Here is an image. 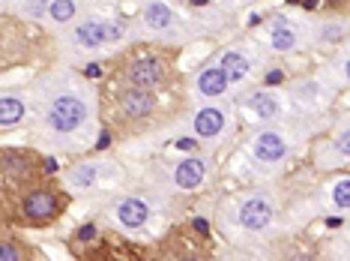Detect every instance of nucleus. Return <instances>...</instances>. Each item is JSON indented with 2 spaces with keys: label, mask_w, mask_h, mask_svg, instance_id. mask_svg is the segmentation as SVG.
Wrapping results in <instances>:
<instances>
[{
  "label": "nucleus",
  "mask_w": 350,
  "mask_h": 261,
  "mask_svg": "<svg viewBox=\"0 0 350 261\" xmlns=\"http://www.w3.org/2000/svg\"><path fill=\"white\" fill-rule=\"evenodd\" d=\"M33 136L49 150H81L96 136L99 93L72 69H51L30 87Z\"/></svg>",
  "instance_id": "f257e3e1"
},
{
  "label": "nucleus",
  "mask_w": 350,
  "mask_h": 261,
  "mask_svg": "<svg viewBox=\"0 0 350 261\" xmlns=\"http://www.w3.org/2000/svg\"><path fill=\"white\" fill-rule=\"evenodd\" d=\"M293 150H297V141L288 129H282V126H260V129H254L249 141H245V153H249V160L258 165V169H267L273 171L278 165H284L293 156Z\"/></svg>",
  "instance_id": "f03ea898"
},
{
  "label": "nucleus",
  "mask_w": 350,
  "mask_h": 261,
  "mask_svg": "<svg viewBox=\"0 0 350 261\" xmlns=\"http://www.w3.org/2000/svg\"><path fill=\"white\" fill-rule=\"evenodd\" d=\"M234 129H237V117L225 99L201 102L192 112V136H195V141H201V145L210 150H216L225 145V141L234 138Z\"/></svg>",
  "instance_id": "7ed1b4c3"
},
{
  "label": "nucleus",
  "mask_w": 350,
  "mask_h": 261,
  "mask_svg": "<svg viewBox=\"0 0 350 261\" xmlns=\"http://www.w3.org/2000/svg\"><path fill=\"white\" fill-rule=\"evenodd\" d=\"M138 27L150 36L162 39V42H186V39H192V30H189V25L180 18V12L168 0H141Z\"/></svg>",
  "instance_id": "20e7f679"
},
{
  "label": "nucleus",
  "mask_w": 350,
  "mask_h": 261,
  "mask_svg": "<svg viewBox=\"0 0 350 261\" xmlns=\"http://www.w3.org/2000/svg\"><path fill=\"white\" fill-rule=\"evenodd\" d=\"M120 78H123V84H132V87L162 90L171 82V63L162 54H132L123 63Z\"/></svg>",
  "instance_id": "39448f33"
},
{
  "label": "nucleus",
  "mask_w": 350,
  "mask_h": 261,
  "mask_svg": "<svg viewBox=\"0 0 350 261\" xmlns=\"http://www.w3.org/2000/svg\"><path fill=\"white\" fill-rule=\"evenodd\" d=\"M275 219V199L267 192V189H254V192H245L243 199L234 201V223L249 234H260L273 225Z\"/></svg>",
  "instance_id": "423d86ee"
},
{
  "label": "nucleus",
  "mask_w": 350,
  "mask_h": 261,
  "mask_svg": "<svg viewBox=\"0 0 350 261\" xmlns=\"http://www.w3.org/2000/svg\"><path fill=\"white\" fill-rule=\"evenodd\" d=\"M213 171H216L213 156H206V153L180 156L168 169V186L177 189V192H198V189H204L210 184Z\"/></svg>",
  "instance_id": "0eeeda50"
},
{
  "label": "nucleus",
  "mask_w": 350,
  "mask_h": 261,
  "mask_svg": "<svg viewBox=\"0 0 350 261\" xmlns=\"http://www.w3.org/2000/svg\"><path fill=\"white\" fill-rule=\"evenodd\" d=\"M159 105H162L159 93L147 90V87L123 84L120 90L114 93V114L126 123H147L150 117L159 112Z\"/></svg>",
  "instance_id": "6e6552de"
},
{
  "label": "nucleus",
  "mask_w": 350,
  "mask_h": 261,
  "mask_svg": "<svg viewBox=\"0 0 350 261\" xmlns=\"http://www.w3.org/2000/svg\"><path fill=\"white\" fill-rule=\"evenodd\" d=\"M260 39H264V45L273 54H297L299 49H306V42H312L308 27L291 18H273L264 27Z\"/></svg>",
  "instance_id": "1a4fd4ad"
},
{
  "label": "nucleus",
  "mask_w": 350,
  "mask_h": 261,
  "mask_svg": "<svg viewBox=\"0 0 350 261\" xmlns=\"http://www.w3.org/2000/svg\"><path fill=\"white\" fill-rule=\"evenodd\" d=\"M230 87H234V82H230V75L225 73V66L216 60V63L201 66L192 75L189 93H192V99H198V102H221L230 97Z\"/></svg>",
  "instance_id": "9d476101"
},
{
  "label": "nucleus",
  "mask_w": 350,
  "mask_h": 261,
  "mask_svg": "<svg viewBox=\"0 0 350 261\" xmlns=\"http://www.w3.org/2000/svg\"><path fill=\"white\" fill-rule=\"evenodd\" d=\"M69 49H75L78 54H102L108 45L105 36V18L102 15H84L81 21H75L66 34Z\"/></svg>",
  "instance_id": "9b49d317"
},
{
  "label": "nucleus",
  "mask_w": 350,
  "mask_h": 261,
  "mask_svg": "<svg viewBox=\"0 0 350 261\" xmlns=\"http://www.w3.org/2000/svg\"><path fill=\"white\" fill-rule=\"evenodd\" d=\"M243 108L260 123H278L288 117V97L275 87H258L243 99Z\"/></svg>",
  "instance_id": "f8f14e48"
},
{
  "label": "nucleus",
  "mask_w": 350,
  "mask_h": 261,
  "mask_svg": "<svg viewBox=\"0 0 350 261\" xmlns=\"http://www.w3.org/2000/svg\"><path fill=\"white\" fill-rule=\"evenodd\" d=\"M18 213L30 225H49L60 213V199L51 192V189H30V192L21 195Z\"/></svg>",
  "instance_id": "ddd939ff"
},
{
  "label": "nucleus",
  "mask_w": 350,
  "mask_h": 261,
  "mask_svg": "<svg viewBox=\"0 0 350 261\" xmlns=\"http://www.w3.org/2000/svg\"><path fill=\"white\" fill-rule=\"evenodd\" d=\"M117 169L105 160H81L75 162L72 169L66 171V189L75 195H84V192H93V189H99V184L108 177V174H114Z\"/></svg>",
  "instance_id": "4468645a"
},
{
  "label": "nucleus",
  "mask_w": 350,
  "mask_h": 261,
  "mask_svg": "<svg viewBox=\"0 0 350 261\" xmlns=\"http://www.w3.org/2000/svg\"><path fill=\"white\" fill-rule=\"evenodd\" d=\"M111 213H114V219L123 228L138 232V228H144L150 223V216H153V204H150L147 195H123V199L114 201Z\"/></svg>",
  "instance_id": "2eb2a0df"
},
{
  "label": "nucleus",
  "mask_w": 350,
  "mask_h": 261,
  "mask_svg": "<svg viewBox=\"0 0 350 261\" xmlns=\"http://www.w3.org/2000/svg\"><path fill=\"white\" fill-rule=\"evenodd\" d=\"M27 117H33V97L30 93L3 90V97H0V126H3V132L21 126Z\"/></svg>",
  "instance_id": "dca6fc26"
},
{
  "label": "nucleus",
  "mask_w": 350,
  "mask_h": 261,
  "mask_svg": "<svg viewBox=\"0 0 350 261\" xmlns=\"http://www.w3.org/2000/svg\"><path fill=\"white\" fill-rule=\"evenodd\" d=\"M216 60L225 66V73L230 75L234 84H243L245 78L254 73V66H258V54H254L249 45H228Z\"/></svg>",
  "instance_id": "f3484780"
},
{
  "label": "nucleus",
  "mask_w": 350,
  "mask_h": 261,
  "mask_svg": "<svg viewBox=\"0 0 350 261\" xmlns=\"http://www.w3.org/2000/svg\"><path fill=\"white\" fill-rule=\"evenodd\" d=\"M308 36L321 45H338L350 36V18H341V15H329V18H317L308 21Z\"/></svg>",
  "instance_id": "a211bd4d"
},
{
  "label": "nucleus",
  "mask_w": 350,
  "mask_h": 261,
  "mask_svg": "<svg viewBox=\"0 0 350 261\" xmlns=\"http://www.w3.org/2000/svg\"><path fill=\"white\" fill-rule=\"evenodd\" d=\"M3 177L10 184H33V156L25 150H3Z\"/></svg>",
  "instance_id": "6ab92c4d"
},
{
  "label": "nucleus",
  "mask_w": 350,
  "mask_h": 261,
  "mask_svg": "<svg viewBox=\"0 0 350 261\" xmlns=\"http://www.w3.org/2000/svg\"><path fill=\"white\" fill-rule=\"evenodd\" d=\"M87 15V0H51L49 25L54 27H72Z\"/></svg>",
  "instance_id": "aec40b11"
},
{
  "label": "nucleus",
  "mask_w": 350,
  "mask_h": 261,
  "mask_svg": "<svg viewBox=\"0 0 350 261\" xmlns=\"http://www.w3.org/2000/svg\"><path fill=\"white\" fill-rule=\"evenodd\" d=\"M49 10H51V0H10L6 3V12L18 15V18L25 21H39V25H45L49 21Z\"/></svg>",
  "instance_id": "412c9836"
},
{
  "label": "nucleus",
  "mask_w": 350,
  "mask_h": 261,
  "mask_svg": "<svg viewBox=\"0 0 350 261\" xmlns=\"http://www.w3.org/2000/svg\"><path fill=\"white\" fill-rule=\"evenodd\" d=\"M329 153L336 156V162H350V117L338 121L336 132L329 138Z\"/></svg>",
  "instance_id": "4be33fe9"
},
{
  "label": "nucleus",
  "mask_w": 350,
  "mask_h": 261,
  "mask_svg": "<svg viewBox=\"0 0 350 261\" xmlns=\"http://www.w3.org/2000/svg\"><path fill=\"white\" fill-rule=\"evenodd\" d=\"M329 201L336 210H350V174H341L329 184Z\"/></svg>",
  "instance_id": "5701e85b"
},
{
  "label": "nucleus",
  "mask_w": 350,
  "mask_h": 261,
  "mask_svg": "<svg viewBox=\"0 0 350 261\" xmlns=\"http://www.w3.org/2000/svg\"><path fill=\"white\" fill-rule=\"evenodd\" d=\"M321 90H323V84L317 82V78H312V82H299V84H293L291 87V97L302 102V105H314L317 97H321Z\"/></svg>",
  "instance_id": "b1692460"
},
{
  "label": "nucleus",
  "mask_w": 350,
  "mask_h": 261,
  "mask_svg": "<svg viewBox=\"0 0 350 261\" xmlns=\"http://www.w3.org/2000/svg\"><path fill=\"white\" fill-rule=\"evenodd\" d=\"M105 36H108V45H123L126 39L132 36V25L123 18H105Z\"/></svg>",
  "instance_id": "393cba45"
},
{
  "label": "nucleus",
  "mask_w": 350,
  "mask_h": 261,
  "mask_svg": "<svg viewBox=\"0 0 350 261\" xmlns=\"http://www.w3.org/2000/svg\"><path fill=\"white\" fill-rule=\"evenodd\" d=\"M332 73H336V78L341 84H350V42L341 45L338 58H336V66H332Z\"/></svg>",
  "instance_id": "a878e982"
},
{
  "label": "nucleus",
  "mask_w": 350,
  "mask_h": 261,
  "mask_svg": "<svg viewBox=\"0 0 350 261\" xmlns=\"http://www.w3.org/2000/svg\"><path fill=\"white\" fill-rule=\"evenodd\" d=\"M0 261H21V249L12 240H0Z\"/></svg>",
  "instance_id": "bb28decb"
},
{
  "label": "nucleus",
  "mask_w": 350,
  "mask_h": 261,
  "mask_svg": "<svg viewBox=\"0 0 350 261\" xmlns=\"http://www.w3.org/2000/svg\"><path fill=\"white\" fill-rule=\"evenodd\" d=\"M81 243H90V240H96V225H81V232L75 234Z\"/></svg>",
  "instance_id": "cd10ccee"
},
{
  "label": "nucleus",
  "mask_w": 350,
  "mask_h": 261,
  "mask_svg": "<svg viewBox=\"0 0 350 261\" xmlns=\"http://www.w3.org/2000/svg\"><path fill=\"white\" fill-rule=\"evenodd\" d=\"M225 6H245V3H252V0H221Z\"/></svg>",
  "instance_id": "c85d7f7f"
},
{
  "label": "nucleus",
  "mask_w": 350,
  "mask_h": 261,
  "mask_svg": "<svg viewBox=\"0 0 350 261\" xmlns=\"http://www.w3.org/2000/svg\"><path fill=\"white\" fill-rule=\"evenodd\" d=\"M195 228H198V232H201V234H206V232H210V228H206V223H204V219H195Z\"/></svg>",
  "instance_id": "c756f323"
}]
</instances>
